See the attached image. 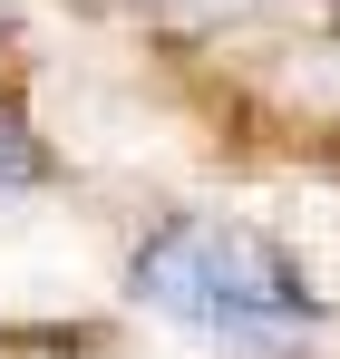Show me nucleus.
<instances>
[{
  "label": "nucleus",
  "mask_w": 340,
  "mask_h": 359,
  "mask_svg": "<svg viewBox=\"0 0 340 359\" xmlns=\"http://www.w3.org/2000/svg\"><path fill=\"white\" fill-rule=\"evenodd\" d=\"M136 301L185 320V330H214V340H292L311 320L301 262L273 233L224 224V214H185L146 243L136 252Z\"/></svg>",
  "instance_id": "f257e3e1"
},
{
  "label": "nucleus",
  "mask_w": 340,
  "mask_h": 359,
  "mask_svg": "<svg viewBox=\"0 0 340 359\" xmlns=\"http://www.w3.org/2000/svg\"><path fill=\"white\" fill-rule=\"evenodd\" d=\"M39 175V146H30V126L20 117H0V194H10V184H30Z\"/></svg>",
  "instance_id": "f03ea898"
}]
</instances>
